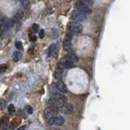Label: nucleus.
<instances>
[{"mask_svg": "<svg viewBox=\"0 0 130 130\" xmlns=\"http://www.w3.org/2000/svg\"><path fill=\"white\" fill-rule=\"evenodd\" d=\"M68 99L63 93H55L48 100V103L51 106H55L57 107H61L63 105L67 103Z\"/></svg>", "mask_w": 130, "mask_h": 130, "instance_id": "1", "label": "nucleus"}, {"mask_svg": "<svg viewBox=\"0 0 130 130\" xmlns=\"http://www.w3.org/2000/svg\"><path fill=\"white\" fill-rule=\"evenodd\" d=\"M58 113H59V107H55V106H51V105L47 107L44 111L45 117L48 120L51 117L56 116V115Z\"/></svg>", "mask_w": 130, "mask_h": 130, "instance_id": "2", "label": "nucleus"}, {"mask_svg": "<svg viewBox=\"0 0 130 130\" xmlns=\"http://www.w3.org/2000/svg\"><path fill=\"white\" fill-rule=\"evenodd\" d=\"M87 14L83 13L78 10H75L72 12V15L71 17L73 20L77 22H81V21H85V20L87 19Z\"/></svg>", "mask_w": 130, "mask_h": 130, "instance_id": "3", "label": "nucleus"}, {"mask_svg": "<svg viewBox=\"0 0 130 130\" xmlns=\"http://www.w3.org/2000/svg\"><path fill=\"white\" fill-rule=\"evenodd\" d=\"M64 118L62 116H54V117H51L50 119L48 120L47 123L49 125H51V126H61L64 124Z\"/></svg>", "mask_w": 130, "mask_h": 130, "instance_id": "4", "label": "nucleus"}, {"mask_svg": "<svg viewBox=\"0 0 130 130\" xmlns=\"http://www.w3.org/2000/svg\"><path fill=\"white\" fill-rule=\"evenodd\" d=\"M76 8L78 11L83 12V13H85L87 15H89L92 13V9L90 8V7L86 5V4H85L83 3H81L80 1L77 2L76 3Z\"/></svg>", "mask_w": 130, "mask_h": 130, "instance_id": "5", "label": "nucleus"}, {"mask_svg": "<svg viewBox=\"0 0 130 130\" xmlns=\"http://www.w3.org/2000/svg\"><path fill=\"white\" fill-rule=\"evenodd\" d=\"M68 28L69 30L72 31V32H75V34H80L83 29V27L81 25V24L77 21L70 22L68 24Z\"/></svg>", "mask_w": 130, "mask_h": 130, "instance_id": "6", "label": "nucleus"}, {"mask_svg": "<svg viewBox=\"0 0 130 130\" xmlns=\"http://www.w3.org/2000/svg\"><path fill=\"white\" fill-rule=\"evenodd\" d=\"M72 37H73V32L72 31L69 30V32H68L66 38L64 39V42H63V49L65 51H68L69 50L71 49L72 46Z\"/></svg>", "mask_w": 130, "mask_h": 130, "instance_id": "7", "label": "nucleus"}, {"mask_svg": "<svg viewBox=\"0 0 130 130\" xmlns=\"http://www.w3.org/2000/svg\"><path fill=\"white\" fill-rule=\"evenodd\" d=\"M74 66H75V63L67 58H65L63 60L61 61L59 64V68H73Z\"/></svg>", "mask_w": 130, "mask_h": 130, "instance_id": "8", "label": "nucleus"}, {"mask_svg": "<svg viewBox=\"0 0 130 130\" xmlns=\"http://www.w3.org/2000/svg\"><path fill=\"white\" fill-rule=\"evenodd\" d=\"M61 111H62L65 115H72L73 113V107L72 105L69 103H65L60 107Z\"/></svg>", "mask_w": 130, "mask_h": 130, "instance_id": "9", "label": "nucleus"}, {"mask_svg": "<svg viewBox=\"0 0 130 130\" xmlns=\"http://www.w3.org/2000/svg\"><path fill=\"white\" fill-rule=\"evenodd\" d=\"M55 88H56L57 90L61 92V93H67V91H68L66 85H65V84L63 82L62 80H59L56 82V84H55Z\"/></svg>", "mask_w": 130, "mask_h": 130, "instance_id": "10", "label": "nucleus"}, {"mask_svg": "<svg viewBox=\"0 0 130 130\" xmlns=\"http://www.w3.org/2000/svg\"><path fill=\"white\" fill-rule=\"evenodd\" d=\"M66 58L68 59L69 60H71L72 62H73L74 63H77L79 61V59H78V57L76 56V55L75 54V53H73V52H70V53H68V54L66 56Z\"/></svg>", "mask_w": 130, "mask_h": 130, "instance_id": "11", "label": "nucleus"}, {"mask_svg": "<svg viewBox=\"0 0 130 130\" xmlns=\"http://www.w3.org/2000/svg\"><path fill=\"white\" fill-rule=\"evenodd\" d=\"M55 51H56V44L52 43L51 46H49V49H48V56L51 57V55H54Z\"/></svg>", "mask_w": 130, "mask_h": 130, "instance_id": "12", "label": "nucleus"}, {"mask_svg": "<svg viewBox=\"0 0 130 130\" xmlns=\"http://www.w3.org/2000/svg\"><path fill=\"white\" fill-rule=\"evenodd\" d=\"M7 20L5 17L1 18V34L3 35L4 34V32L6 31V24H7Z\"/></svg>", "mask_w": 130, "mask_h": 130, "instance_id": "13", "label": "nucleus"}, {"mask_svg": "<svg viewBox=\"0 0 130 130\" xmlns=\"http://www.w3.org/2000/svg\"><path fill=\"white\" fill-rule=\"evenodd\" d=\"M59 37V30L56 28H54L51 29V38L56 39Z\"/></svg>", "mask_w": 130, "mask_h": 130, "instance_id": "14", "label": "nucleus"}, {"mask_svg": "<svg viewBox=\"0 0 130 130\" xmlns=\"http://www.w3.org/2000/svg\"><path fill=\"white\" fill-rule=\"evenodd\" d=\"M54 76H55V78L56 79H60L61 78V76H62V68H58L57 70L54 73Z\"/></svg>", "mask_w": 130, "mask_h": 130, "instance_id": "15", "label": "nucleus"}, {"mask_svg": "<svg viewBox=\"0 0 130 130\" xmlns=\"http://www.w3.org/2000/svg\"><path fill=\"white\" fill-rule=\"evenodd\" d=\"M81 3H83L85 4H86L88 6H93V3H94V0H80Z\"/></svg>", "mask_w": 130, "mask_h": 130, "instance_id": "16", "label": "nucleus"}, {"mask_svg": "<svg viewBox=\"0 0 130 130\" xmlns=\"http://www.w3.org/2000/svg\"><path fill=\"white\" fill-rule=\"evenodd\" d=\"M15 47L18 51H22L23 50V44L21 42H15Z\"/></svg>", "mask_w": 130, "mask_h": 130, "instance_id": "17", "label": "nucleus"}, {"mask_svg": "<svg viewBox=\"0 0 130 130\" xmlns=\"http://www.w3.org/2000/svg\"><path fill=\"white\" fill-rule=\"evenodd\" d=\"M14 59H15V61H18L20 59V57H21V54L20 53V51H15V53H14Z\"/></svg>", "mask_w": 130, "mask_h": 130, "instance_id": "18", "label": "nucleus"}, {"mask_svg": "<svg viewBox=\"0 0 130 130\" xmlns=\"http://www.w3.org/2000/svg\"><path fill=\"white\" fill-rule=\"evenodd\" d=\"M25 110H26V111L29 114V115H31V114H32V111H34V110H32V107H31V106L29 105H28L25 107Z\"/></svg>", "mask_w": 130, "mask_h": 130, "instance_id": "19", "label": "nucleus"}, {"mask_svg": "<svg viewBox=\"0 0 130 130\" xmlns=\"http://www.w3.org/2000/svg\"><path fill=\"white\" fill-rule=\"evenodd\" d=\"M20 2H21L24 7L26 8V7H28V4H29V3H28V0H20Z\"/></svg>", "mask_w": 130, "mask_h": 130, "instance_id": "20", "label": "nucleus"}, {"mask_svg": "<svg viewBox=\"0 0 130 130\" xmlns=\"http://www.w3.org/2000/svg\"><path fill=\"white\" fill-rule=\"evenodd\" d=\"M8 111H9L10 113H13L15 111V107H14V105L10 104L9 106H8Z\"/></svg>", "mask_w": 130, "mask_h": 130, "instance_id": "21", "label": "nucleus"}, {"mask_svg": "<svg viewBox=\"0 0 130 130\" xmlns=\"http://www.w3.org/2000/svg\"><path fill=\"white\" fill-rule=\"evenodd\" d=\"M32 29H34V32H38L39 31V26L37 24H32Z\"/></svg>", "mask_w": 130, "mask_h": 130, "instance_id": "22", "label": "nucleus"}, {"mask_svg": "<svg viewBox=\"0 0 130 130\" xmlns=\"http://www.w3.org/2000/svg\"><path fill=\"white\" fill-rule=\"evenodd\" d=\"M44 35H45V31H44V29H41L39 31V38H44Z\"/></svg>", "mask_w": 130, "mask_h": 130, "instance_id": "23", "label": "nucleus"}, {"mask_svg": "<svg viewBox=\"0 0 130 130\" xmlns=\"http://www.w3.org/2000/svg\"><path fill=\"white\" fill-rule=\"evenodd\" d=\"M5 106H6V102L4 100H2L1 101V109L3 110L4 108H5Z\"/></svg>", "mask_w": 130, "mask_h": 130, "instance_id": "24", "label": "nucleus"}, {"mask_svg": "<svg viewBox=\"0 0 130 130\" xmlns=\"http://www.w3.org/2000/svg\"><path fill=\"white\" fill-rule=\"evenodd\" d=\"M24 128H25V126L23 125V126H21V127H20L17 130H24Z\"/></svg>", "mask_w": 130, "mask_h": 130, "instance_id": "25", "label": "nucleus"}, {"mask_svg": "<svg viewBox=\"0 0 130 130\" xmlns=\"http://www.w3.org/2000/svg\"><path fill=\"white\" fill-rule=\"evenodd\" d=\"M52 130H59V129H57V128H53Z\"/></svg>", "mask_w": 130, "mask_h": 130, "instance_id": "26", "label": "nucleus"}]
</instances>
